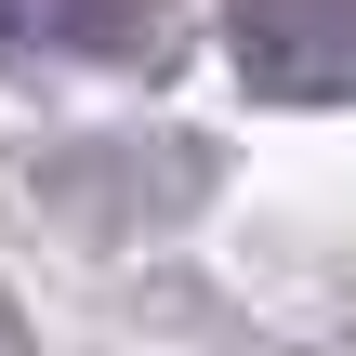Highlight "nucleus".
I'll return each mask as SVG.
<instances>
[{
  "label": "nucleus",
  "instance_id": "nucleus-1",
  "mask_svg": "<svg viewBox=\"0 0 356 356\" xmlns=\"http://www.w3.org/2000/svg\"><path fill=\"white\" fill-rule=\"evenodd\" d=\"M225 53L277 106H343L356 92V0H225Z\"/></svg>",
  "mask_w": 356,
  "mask_h": 356
},
{
  "label": "nucleus",
  "instance_id": "nucleus-2",
  "mask_svg": "<svg viewBox=\"0 0 356 356\" xmlns=\"http://www.w3.org/2000/svg\"><path fill=\"white\" fill-rule=\"evenodd\" d=\"M0 40H66V53H106V40H119V0H0Z\"/></svg>",
  "mask_w": 356,
  "mask_h": 356
}]
</instances>
